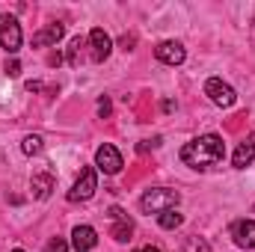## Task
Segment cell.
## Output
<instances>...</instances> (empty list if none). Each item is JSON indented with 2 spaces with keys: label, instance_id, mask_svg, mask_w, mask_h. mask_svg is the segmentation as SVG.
Instances as JSON below:
<instances>
[{
  "label": "cell",
  "instance_id": "cell-26",
  "mask_svg": "<svg viewBox=\"0 0 255 252\" xmlns=\"http://www.w3.org/2000/svg\"><path fill=\"white\" fill-rule=\"evenodd\" d=\"M253 36H255V18H253Z\"/></svg>",
  "mask_w": 255,
  "mask_h": 252
},
{
  "label": "cell",
  "instance_id": "cell-22",
  "mask_svg": "<svg viewBox=\"0 0 255 252\" xmlns=\"http://www.w3.org/2000/svg\"><path fill=\"white\" fill-rule=\"evenodd\" d=\"M157 145H160V136H154V139H142L136 148H139V151H148V148H157Z\"/></svg>",
  "mask_w": 255,
  "mask_h": 252
},
{
  "label": "cell",
  "instance_id": "cell-28",
  "mask_svg": "<svg viewBox=\"0 0 255 252\" xmlns=\"http://www.w3.org/2000/svg\"><path fill=\"white\" fill-rule=\"evenodd\" d=\"M136 252H142V250H136Z\"/></svg>",
  "mask_w": 255,
  "mask_h": 252
},
{
  "label": "cell",
  "instance_id": "cell-2",
  "mask_svg": "<svg viewBox=\"0 0 255 252\" xmlns=\"http://www.w3.org/2000/svg\"><path fill=\"white\" fill-rule=\"evenodd\" d=\"M178 202H181V193H178V190L151 187V190H145V193H142L139 208H142V214H163V211L178 208Z\"/></svg>",
  "mask_w": 255,
  "mask_h": 252
},
{
  "label": "cell",
  "instance_id": "cell-11",
  "mask_svg": "<svg viewBox=\"0 0 255 252\" xmlns=\"http://www.w3.org/2000/svg\"><path fill=\"white\" fill-rule=\"evenodd\" d=\"M232 238L241 250H255V220H238L232 223Z\"/></svg>",
  "mask_w": 255,
  "mask_h": 252
},
{
  "label": "cell",
  "instance_id": "cell-17",
  "mask_svg": "<svg viewBox=\"0 0 255 252\" xmlns=\"http://www.w3.org/2000/svg\"><path fill=\"white\" fill-rule=\"evenodd\" d=\"M184 252H211V244L205 241V238H199V235H193L184 241Z\"/></svg>",
  "mask_w": 255,
  "mask_h": 252
},
{
  "label": "cell",
  "instance_id": "cell-19",
  "mask_svg": "<svg viewBox=\"0 0 255 252\" xmlns=\"http://www.w3.org/2000/svg\"><path fill=\"white\" fill-rule=\"evenodd\" d=\"M45 252H68V244H65L63 238H51L45 244Z\"/></svg>",
  "mask_w": 255,
  "mask_h": 252
},
{
  "label": "cell",
  "instance_id": "cell-24",
  "mask_svg": "<svg viewBox=\"0 0 255 252\" xmlns=\"http://www.w3.org/2000/svg\"><path fill=\"white\" fill-rule=\"evenodd\" d=\"M27 92H42V83H39V80H30V83H27Z\"/></svg>",
  "mask_w": 255,
  "mask_h": 252
},
{
  "label": "cell",
  "instance_id": "cell-16",
  "mask_svg": "<svg viewBox=\"0 0 255 252\" xmlns=\"http://www.w3.org/2000/svg\"><path fill=\"white\" fill-rule=\"evenodd\" d=\"M181 223H184V214H178L175 208H172V211H163V214H157V226H160V229H166V232L178 229Z\"/></svg>",
  "mask_w": 255,
  "mask_h": 252
},
{
  "label": "cell",
  "instance_id": "cell-18",
  "mask_svg": "<svg viewBox=\"0 0 255 252\" xmlns=\"http://www.w3.org/2000/svg\"><path fill=\"white\" fill-rule=\"evenodd\" d=\"M80 48H83L80 36L71 39V45H68V65H80Z\"/></svg>",
  "mask_w": 255,
  "mask_h": 252
},
{
  "label": "cell",
  "instance_id": "cell-1",
  "mask_svg": "<svg viewBox=\"0 0 255 252\" xmlns=\"http://www.w3.org/2000/svg\"><path fill=\"white\" fill-rule=\"evenodd\" d=\"M223 157H226V142L217 133H202L181 145V160L190 169H214L217 163H223Z\"/></svg>",
  "mask_w": 255,
  "mask_h": 252
},
{
  "label": "cell",
  "instance_id": "cell-13",
  "mask_svg": "<svg viewBox=\"0 0 255 252\" xmlns=\"http://www.w3.org/2000/svg\"><path fill=\"white\" fill-rule=\"evenodd\" d=\"M63 36H65V24L54 21V24H48L45 30H39V33L33 36V48H48V45H57Z\"/></svg>",
  "mask_w": 255,
  "mask_h": 252
},
{
  "label": "cell",
  "instance_id": "cell-23",
  "mask_svg": "<svg viewBox=\"0 0 255 252\" xmlns=\"http://www.w3.org/2000/svg\"><path fill=\"white\" fill-rule=\"evenodd\" d=\"M122 51H133V36H125L122 39Z\"/></svg>",
  "mask_w": 255,
  "mask_h": 252
},
{
  "label": "cell",
  "instance_id": "cell-5",
  "mask_svg": "<svg viewBox=\"0 0 255 252\" xmlns=\"http://www.w3.org/2000/svg\"><path fill=\"white\" fill-rule=\"evenodd\" d=\"M205 95H208L217 107H235V101H238V92H235L223 77H211V80L205 83Z\"/></svg>",
  "mask_w": 255,
  "mask_h": 252
},
{
  "label": "cell",
  "instance_id": "cell-9",
  "mask_svg": "<svg viewBox=\"0 0 255 252\" xmlns=\"http://www.w3.org/2000/svg\"><path fill=\"white\" fill-rule=\"evenodd\" d=\"M54 187H57V178H54L51 169H39V172H33V178H30V193H33V199L45 202V199L54 193Z\"/></svg>",
  "mask_w": 255,
  "mask_h": 252
},
{
  "label": "cell",
  "instance_id": "cell-21",
  "mask_svg": "<svg viewBox=\"0 0 255 252\" xmlns=\"http://www.w3.org/2000/svg\"><path fill=\"white\" fill-rule=\"evenodd\" d=\"M3 71H6L9 77H18V74H21V63H18V60H9V63H6V68H3Z\"/></svg>",
  "mask_w": 255,
  "mask_h": 252
},
{
  "label": "cell",
  "instance_id": "cell-27",
  "mask_svg": "<svg viewBox=\"0 0 255 252\" xmlns=\"http://www.w3.org/2000/svg\"><path fill=\"white\" fill-rule=\"evenodd\" d=\"M12 252H24V250H12Z\"/></svg>",
  "mask_w": 255,
  "mask_h": 252
},
{
  "label": "cell",
  "instance_id": "cell-6",
  "mask_svg": "<svg viewBox=\"0 0 255 252\" xmlns=\"http://www.w3.org/2000/svg\"><path fill=\"white\" fill-rule=\"evenodd\" d=\"M95 166H98L104 175H119L125 163H122L119 148L110 145V142H104V145H98V151H95Z\"/></svg>",
  "mask_w": 255,
  "mask_h": 252
},
{
  "label": "cell",
  "instance_id": "cell-20",
  "mask_svg": "<svg viewBox=\"0 0 255 252\" xmlns=\"http://www.w3.org/2000/svg\"><path fill=\"white\" fill-rule=\"evenodd\" d=\"M98 116H101V119H107V116H110V98H107V95H101V98H98Z\"/></svg>",
  "mask_w": 255,
  "mask_h": 252
},
{
  "label": "cell",
  "instance_id": "cell-14",
  "mask_svg": "<svg viewBox=\"0 0 255 252\" xmlns=\"http://www.w3.org/2000/svg\"><path fill=\"white\" fill-rule=\"evenodd\" d=\"M130 235H133V220L130 217H122V220H113V229H110V238L113 241H119V244H128L130 241Z\"/></svg>",
  "mask_w": 255,
  "mask_h": 252
},
{
  "label": "cell",
  "instance_id": "cell-8",
  "mask_svg": "<svg viewBox=\"0 0 255 252\" xmlns=\"http://www.w3.org/2000/svg\"><path fill=\"white\" fill-rule=\"evenodd\" d=\"M113 51V39L101 30V27H92L89 33V54H92V63H104Z\"/></svg>",
  "mask_w": 255,
  "mask_h": 252
},
{
  "label": "cell",
  "instance_id": "cell-25",
  "mask_svg": "<svg viewBox=\"0 0 255 252\" xmlns=\"http://www.w3.org/2000/svg\"><path fill=\"white\" fill-rule=\"evenodd\" d=\"M142 252H160V250H157V247H145Z\"/></svg>",
  "mask_w": 255,
  "mask_h": 252
},
{
  "label": "cell",
  "instance_id": "cell-3",
  "mask_svg": "<svg viewBox=\"0 0 255 252\" xmlns=\"http://www.w3.org/2000/svg\"><path fill=\"white\" fill-rule=\"evenodd\" d=\"M95 190H98V172H95V166H83L80 169V175H77V181L71 184L68 190V202L71 205H77V202H89L92 196H95Z\"/></svg>",
  "mask_w": 255,
  "mask_h": 252
},
{
  "label": "cell",
  "instance_id": "cell-15",
  "mask_svg": "<svg viewBox=\"0 0 255 252\" xmlns=\"http://www.w3.org/2000/svg\"><path fill=\"white\" fill-rule=\"evenodd\" d=\"M42 148H45V139H42L39 133H27V136L21 139V151H24L27 157H33V154H42Z\"/></svg>",
  "mask_w": 255,
  "mask_h": 252
},
{
  "label": "cell",
  "instance_id": "cell-4",
  "mask_svg": "<svg viewBox=\"0 0 255 252\" xmlns=\"http://www.w3.org/2000/svg\"><path fill=\"white\" fill-rule=\"evenodd\" d=\"M21 42H24V36H21L18 18L0 15V45H3V51H6V54H18V51H21Z\"/></svg>",
  "mask_w": 255,
  "mask_h": 252
},
{
  "label": "cell",
  "instance_id": "cell-10",
  "mask_svg": "<svg viewBox=\"0 0 255 252\" xmlns=\"http://www.w3.org/2000/svg\"><path fill=\"white\" fill-rule=\"evenodd\" d=\"M98 247V232L92 226H74L71 229V250L77 252H89Z\"/></svg>",
  "mask_w": 255,
  "mask_h": 252
},
{
  "label": "cell",
  "instance_id": "cell-7",
  "mask_svg": "<svg viewBox=\"0 0 255 252\" xmlns=\"http://www.w3.org/2000/svg\"><path fill=\"white\" fill-rule=\"evenodd\" d=\"M154 57H157L163 65H181L184 60H187V51H184L181 42L166 39V42H157V45H154Z\"/></svg>",
  "mask_w": 255,
  "mask_h": 252
},
{
  "label": "cell",
  "instance_id": "cell-12",
  "mask_svg": "<svg viewBox=\"0 0 255 252\" xmlns=\"http://www.w3.org/2000/svg\"><path fill=\"white\" fill-rule=\"evenodd\" d=\"M255 160V133H247V139L235 148V154H232V166L235 169H247L250 163Z\"/></svg>",
  "mask_w": 255,
  "mask_h": 252
}]
</instances>
